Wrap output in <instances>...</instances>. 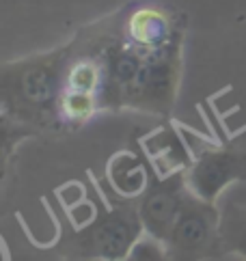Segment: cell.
I'll return each mask as SVG.
<instances>
[{"mask_svg":"<svg viewBox=\"0 0 246 261\" xmlns=\"http://www.w3.org/2000/svg\"><path fill=\"white\" fill-rule=\"evenodd\" d=\"M168 257V250H166V242L158 240L149 233H143L132 246L128 259H166Z\"/></svg>","mask_w":246,"mask_h":261,"instance_id":"obj_9","label":"cell"},{"mask_svg":"<svg viewBox=\"0 0 246 261\" xmlns=\"http://www.w3.org/2000/svg\"><path fill=\"white\" fill-rule=\"evenodd\" d=\"M220 236L225 253H235L246 259V207L227 203L220 212Z\"/></svg>","mask_w":246,"mask_h":261,"instance_id":"obj_8","label":"cell"},{"mask_svg":"<svg viewBox=\"0 0 246 261\" xmlns=\"http://www.w3.org/2000/svg\"><path fill=\"white\" fill-rule=\"evenodd\" d=\"M171 259H218L225 255L220 236V210L188 190L182 212L166 238Z\"/></svg>","mask_w":246,"mask_h":261,"instance_id":"obj_3","label":"cell"},{"mask_svg":"<svg viewBox=\"0 0 246 261\" xmlns=\"http://www.w3.org/2000/svg\"><path fill=\"white\" fill-rule=\"evenodd\" d=\"M123 35L140 50L154 52L182 37L171 11L154 5H138L134 11L121 13Z\"/></svg>","mask_w":246,"mask_h":261,"instance_id":"obj_6","label":"cell"},{"mask_svg":"<svg viewBox=\"0 0 246 261\" xmlns=\"http://www.w3.org/2000/svg\"><path fill=\"white\" fill-rule=\"evenodd\" d=\"M246 179V151L238 147L205 149L186 169V181L196 197L205 201L218 199L231 181Z\"/></svg>","mask_w":246,"mask_h":261,"instance_id":"obj_5","label":"cell"},{"mask_svg":"<svg viewBox=\"0 0 246 261\" xmlns=\"http://www.w3.org/2000/svg\"><path fill=\"white\" fill-rule=\"evenodd\" d=\"M143 233L145 227L136 201L123 199V203L108 212H95L89 222L76 229L73 238H63L59 250L65 257L80 259H128L134 242Z\"/></svg>","mask_w":246,"mask_h":261,"instance_id":"obj_2","label":"cell"},{"mask_svg":"<svg viewBox=\"0 0 246 261\" xmlns=\"http://www.w3.org/2000/svg\"><path fill=\"white\" fill-rule=\"evenodd\" d=\"M186 169L173 171L168 175H151L147 190L136 199L138 216L145 227V233L166 242L175 220L182 212V205L188 194Z\"/></svg>","mask_w":246,"mask_h":261,"instance_id":"obj_4","label":"cell"},{"mask_svg":"<svg viewBox=\"0 0 246 261\" xmlns=\"http://www.w3.org/2000/svg\"><path fill=\"white\" fill-rule=\"evenodd\" d=\"M73 43L0 67L3 117L31 129H59V99Z\"/></svg>","mask_w":246,"mask_h":261,"instance_id":"obj_1","label":"cell"},{"mask_svg":"<svg viewBox=\"0 0 246 261\" xmlns=\"http://www.w3.org/2000/svg\"><path fill=\"white\" fill-rule=\"evenodd\" d=\"M106 181L121 199L136 201L147 190L151 175L143 160L132 151H119L108 160Z\"/></svg>","mask_w":246,"mask_h":261,"instance_id":"obj_7","label":"cell"}]
</instances>
